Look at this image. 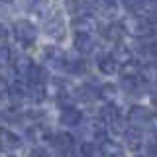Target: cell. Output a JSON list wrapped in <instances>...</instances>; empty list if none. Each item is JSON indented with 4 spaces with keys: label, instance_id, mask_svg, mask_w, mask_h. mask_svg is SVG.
I'll list each match as a JSON object with an SVG mask.
<instances>
[{
    "label": "cell",
    "instance_id": "obj_21",
    "mask_svg": "<svg viewBox=\"0 0 157 157\" xmlns=\"http://www.w3.org/2000/svg\"><path fill=\"white\" fill-rule=\"evenodd\" d=\"M81 157H102V151L100 147L96 144H92V141H85V144L81 145Z\"/></svg>",
    "mask_w": 157,
    "mask_h": 157
},
{
    "label": "cell",
    "instance_id": "obj_13",
    "mask_svg": "<svg viewBox=\"0 0 157 157\" xmlns=\"http://www.w3.org/2000/svg\"><path fill=\"white\" fill-rule=\"evenodd\" d=\"M124 141H126V145L130 147V149H140L141 144H144V134H141V130L140 128H128V130L124 132Z\"/></svg>",
    "mask_w": 157,
    "mask_h": 157
},
{
    "label": "cell",
    "instance_id": "obj_10",
    "mask_svg": "<svg viewBox=\"0 0 157 157\" xmlns=\"http://www.w3.org/2000/svg\"><path fill=\"white\" fill-rule=\"evenodd\" d=\"M73 45L78 53H82V55H86V53H90L92 49H94V39H92L90 33H75V37H73Z\"/></svg>",
    "mask_w": 157,
    "mask_h": 157
},
{
    "label": "cell",
    "instance_id": "obj_7",
    "mask_svg": "<svg viewBox=\"0 0 157 157\" xmlns=\"http://www.w3.org/2000/svg\"><path fill=\"white\" fill-rule=\"evenodd\" d=\"M126 29H124V24H118V22H110L108 26L102 28V36L108 41H114V43H120L122 37H124Z\"/></svg>",
    "mask_w": 157,
    "mask_h": 157
},
{
    "label": "cell",
    "instance_id": "obj_9",
    "mask_svg": "<svg viewBox=\"0 0 157 157\" xmlns=\"http://www.w3.org/2000/svg\"><path fill=\"white\" fill-rule=\"evenodd\" d=\"M71 28L75 33H90V29L96 28V22L92 16H75L71 20Z\"/></svg>",
    "mask_w": 157,
    "mask_h": 157
},
{
    "label": "cell",
    "instance_id": "obj_32",
    "mask_svg": "<svg viewBox=\"0 0 157 157\" xmlns=\"http://www.w3.org/2000/svg\"><path fill=\"white\" fill-rule=\"evenodd\" d=\"M136 157H151V155H136Z\"/></svg>",
    "mask_w": 157,
    "mask_h": 157
},
{
    "label": "cell",
    "instance_id": "obj_19",
    "mask_svg": "<svg viewBox=\"0 0 157 157\" xmlns=\"http://www.w3.org/2000/svg\"><path fill=\"white\" fill-rule=\"evenodd\" d=\"M8 96L12 98L14 102H18V100H22V98H26L28 96V86L24 85L22 81H14L12 85H10V90H8Z\"/></svg>",
    "mask_w": 157,
    "mask_h": 157
},
{
    "label": "cell",
    "instance_id": "obj_15",
    "mask_svg": "<svg viewBox=\"0 0 157 157\" xmlns=\"http://www.w3.org/2000/svg\"><path fill=\"white\" fill-rule=\"evenodd\" d=\"M96 65H98V71H100L102 75H114L118 71V63H116V59L112 57V53L100 55L98 61H96Z\"/></svg>",
    "mask_w": 157,
    "mask_h": 157
},
{
    "label": "cell",
    "instance_id": "obj_25",
    "mask_svg": "<svg viewBox=\"0 0 157 157\" xmlns=\"http://www.w3.org/2000/svg\"><path fill=\"white\" fill-rule=\"evenodd\" d=\"M10 61H12V49L0 43V67H6Z\"/></svg>",
    "mask_w": 157,
    "mask_h": 157
},
{
    "label": "cell",
    "instance_id": "obj_4",
    "mask_svg": "<svg viewBox=\"0 0 157 157\" xmlns=\"http://www.w3.org/2000/svg\"><path fill=\"white\" fill-rule=\"evenodd\" d=\"M0 147L6 151H14L22 147V140H20L18 134H14L12 130H6V128H0Z\"/></svg>",
    "mask_w": 157,
    "mask_h": 157
},
{
    "label": "cell",
    "instance_id": "obj_29",
    "mask_svg": "<svg viewBox=\"0 0 157 157\" xmlns=\"http://www.w3.org/2000/svg\"><path fill=\"white\" fill-rule=\"evenodd\" d=\"M149 155H151V157H153V155L157 157V136H155V140L149 144Z\"/></svg>",
    "mask_w": 157,
    "mask_h": 157
},
{
    "label": "cell",
    "instance_id": "obj_28",
    "mask_svg": "<svg viewBox=\"0 0 157 157\" xmlns=\"http://www.w3.org/2000/svg\"><path fill=\"white\" fill-rule=\"evenodd\" d=\"M29 157H51V155H49L45 149H33V151H32V155H29Z\"/></svg>",
    "mask_w": 157,
    "mask_h": 157
},
{
    "label": "cell",
    "instance_id": "obj_11",
    "mask_svg": "<svg viewBox=\"0 0 157 157\" xmlns=\"http://www.w3.org/2000/svg\"><path fill=\"white\" fill-rule=\"evenodd\" d=\"M75 98H78V100H82V102H92V100H96V98H100V88H96L94 85H90V82H85V85H81L77 88Z\"/></svg>",
    "mask_w": 157,
    "mask_h": 157
},
{
    "label": "cell",
    "instance_id": "obj_27",
    "mask_svg": "<svg viewBox=\"0 0 157 157\" xmlns=\"http://www.w3.org/2000/svg\"><path fill=\"white\" fill-rule=\"evenodd\" d=\"M8 36H10V29H8L6 26H4L2 22H0V43H2V41H6Z\"/></svg>",
    "mask_w": 157,
    "mask_h": 157
},
{
    "label": "cell",
    "instance_id": "obj_16",
    "mask_svg": "<svg viewBox=\"0 0 157 157\" xmlns=\"http://www.w3.org/2000/svg\"><path fill=\"white\" fill-rule=\"evenodd\" d=\"M26 81H28V85H39V86H45V82H47V71H45V67H41V65H33Z\"/></svg>",
    "mask_w": 157,
    "mask_h": 157
},
{
    "label": "cell",
    "instance_id": "obj_31",
    "mask_svg": "<svg viewBox=\"0 0 157 157\" xmlns=\"http://www.w3.org/2000/svg\"><path fill=\"white\" fill-rule=\"evenodd\" d=\"M149 124H151V128H153V132L157 134V114H155L153 118H151V122H149Z\"/></svg>",
    "mask_w": 157,
    "mask_h": 157
},
{
    "label": "cell",
    "instance_id": "obj_6",
    "mask_svg": "<svg viewBox=\"0 0 157 157\" xmlns=\"http://www.w3.org/2000/svg\"><path fill=\"white\" fill-rule=\"evenodd\" d=\"M53 145L57 147V151H61V153H71V149L75 147V136L69 134V132H59L55 134L53 137Z\"/></svg>",
    "mask_w": 157,
    "mask_h": 157
},
{
    "label": "cell",
    "instance_id": "obj_5",
    "mask_svg": "<svg viewBox=\"0 0 157 157\" xmlns=\"http://www.w3.org/2000/svg\"><path fill=\"white\" fill-rule=\"evenodd\" d=\"M100 122L108 128H112L114 124L120 122V110H118V106L114 102H110V104H104L100 108Z\"/></svg>",
    "mask_w": 157,
    "mask_h": 157
},
{
    "label": "cell",
    "instance_id": "obj_22",
    "mask_svg": "<svg viewBox=\"0 0 157 157\" xmlns=\"http://www.w3.org/2000/svg\"><path fill=\"white\" fill-rule=\"evenodd\" d=\"M116 94H118V86L112 85V82H106V85L100 86V98L106 100V104H110V102L116 98Z\"/></svg>",
    "mask_w": 157,
    "mask_h": 157
},
{
    "label": "cell",
    "instance_id": "obj_3",
    "mask_svg": "<svg viewBox=\"0 0 157 157\" xmlns=\"http://www.w3.org/2000/svg\"><path fill=\"white\" fill-rule=\"evenodd\" d=\"M151 118H153V114L144 104H132L130 110H128V122H130L132 128H141V126L149 124Z\"/></svg>",
    "mask_w": 157,
    "mask_h": 157
},
{
    "label": "cell",
    "instance_id": "obj_14",
    "mask_svg": "<svg viewBox=\"0 0 157 157\" xmlns=\"http://www.w3.org/2000/svg\"><path fill=\"white\" fill-rule=\"evenodd\" d=\"M112 57H114L116 63H118V65H122V67L128 65V63H132V61H136L132 49L128 47V45H122V43H118V45L112 49Z\"/></svg>",
    "mask_w": 157,
    "mask_h": 157
},
{
    "label": "cell",
    "instance_id": "obj_26",
    "mask_svg": "<svg viewBox=\"0 0 157 157\" xmlns=\"http://www.w3.org/2000/svg\"><path fill=\"white\" fill-rule=\"evenodd\" d=\"M8 90H10V85H8L6 81H4L2 77H0V98L8 96Z\"/></svg>",
    "mask_w": 157,
    "mask_h": 157
},
{
    "label": "cell",
    "instance_id": "obj_30",
    "mask_svg": "<svg viewBox=\"0 0 157 157\" xmlns=\"http://www.w3.org/2000/svg\"><path fill=\"white\" fill-rule=\"evenodd\" d=\"M151 100H153V104L157 106V85H153V88H151Z\"/></svg>",
    "mask_w": 157,
    "mask_h": 157
},
{
    "label": "cell",
    "instance_id": "obj_2",
    "mask_svg": "<svg viewBox=\"0 0 157 157\" xmlns=\"http://www.w3.org/2000/svg\"><path fill=\"white\" fill-rule=\"evenodd\" d=\"M14 36L20 43H22L24 47H29L36 43V37H37V29L33 26L29 20H18V22H14Z\"/></svg>",
    "mask_w": 157,
    "mask_h": 157
},
{
    "label": "cell",
    "instance_id": "obj_8",
    "mask_svg": "<svg viewBox=\"0 0 157 157\" xmlns=\"http://www.w3.org/2000/svg\"><path fill=\"white\" fill-rule=\"evenodd\" d=\"M59 122H61L63 126L77 128V126H81V122H82V112L77 110V108H67V110H61V114H59Z\"/></svg>",
    "mask_w": 157,
    "mask_h": 157
},
{
    "label": "cell",
    "instance_id": "obj_18",
    "mask_svg": "<svg viewBox=\"0 0 157 157\" xmlns=\"http://www.w3.org/2000/svg\"><path fill=\"white\" fill-rule=\"evenodd\" d=\"M36 65V63L32 61L29 57H18V59H14V73H16L18 77H24V78H28L29 75V71H32V67Z\"/></svg>",
    "mask_w": 157,
    "mask_h": 157
},
{
    "label": "cell",
    "instance_id": "obj_24",
    "mask_svg": "<svg viewBox=\"0 0 157 157\" xmlns=\"http://www.w3.org/2000/svg\"><path fill=\"white\" fill-rule=\"evenodd\" d=\"M141 51H144L145 59H149V61L157 63V39H153V41H149V43H145Z\"/></svg>",
    "mask_w": 157,
    "mask_h": 157
},
{
    "label": "cell",
    "instance_id": "obj_23",
    "mask_svg": "<svg viewBox=\"0 0 157 157\" xmlns=\"http://www.w3.org/2000/svg\"><path fill=\"white\" fill-rule=\"evenodd\" d=\"M94 8H96L98 14H102V16H114L118 4L116 2H96Z\"/></svg>",
    "mask_w": 157,
    "mask_h": 157
},
{
    "label": "cell",
    "instance_id": "obj_20",
    "mask_svg": "<svg viewBox=\"0 0 157 157\" xmlns=\"http://www.w3.org/2000/svg\"><path fill=\"white\" fill-rule=\"evenodd\" d=\"M47 94V86H39V85H28V98L33 102H41Z\"/></svg>",
    "mask_w": 157,
    "mask_h": 157
},
{
    "label": "cell",
    "instance_id": "obj_1",
    "mask_svg": "<svg viewBox=\"0 0 157 157\" xmlns=\"http://www.w3.org/2000/svg\"><path fill=\"white\" fill-rule=\"evenodd\" d=\"M124 29L132 37L144 39V37H151L155 33V24L145 16H130L124 20Z\"/></svg>",
    "mask_w": 157,
    "mask_h": 157
},
{
    "label": "cell",
    "instance_id": "obj_17",
    "mask_svg": "<svg viewBox=\"0 0 157 157\" xmlns=\"http://www.w3.org/2000/svg\"><path fill=\"white\" fill-rule=\"evenodd\" d=\"M100 151H102V157H124L122 145L114 140H104L100 144Z\"/></svg>",
    "mask_w": 157,
    "mask_h": 157
},
{
    "label": "cell",
    "instance_id": "obj_12",
    "mask_svg": "<svg viewBox=\"0 0 157 157\" xmlns=\"http://www.w3.org/2000/svg\"><path fill=\"white\" fill-rule=\"evenodd\" d=\"M63 28H65V26H63V20H61V16H53V18L45 20L43 32H45L49 37H55V39H59V37H63V32H65Z\"/></svg>",
    "mask_w": 157,
    "mask_h": 157
}]
</instances>
